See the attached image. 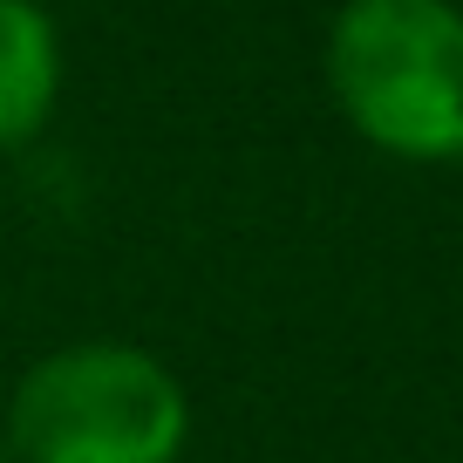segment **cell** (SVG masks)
I'll use <instances>...</instances> for the list:
<instances>
[{"label":"cell","instance_id":"cell-4","mask_svg":"<svg viewBox=\"0 0 463 463\" xmlns=\"http://www.w3.org/2000/svg\"><path fill=\"white\" fill-rule=\"evenodd\" d=\"M0 463H14V457H7V443H0Z\"/></svg>","mask_w":463,"mask_h":463},{"label":"cell","instance_id":"cell-5","mask_svg":"<svg viewBox=\"0 0 463 463\" xmlns=\"http://www.w3.org/2000/svg\"><path fill=\"white\" fill-rule=\"evenodd\" d=\"M457 164H463V150H457Z\"/></svg>","mask_w":463,"mask_h":463},{"label":"cell","instance_id":"cell-3","mask_svg":"<svg viewBox=\"0 0 463 463\" xmlns=\"http://www.w3.org/2000/svg\"><path fill=\"white\" fill-rule=\"evenodd\" d=\"M69 89V42L48 0H0V157L48 137Z\"/></svg>","mask_w":463,"mask_h":463},{"label":"cell","instance_id":"cell-2","mask_svg":"<svg viewBox=\"0 0 463 463\" xmlns=\"http://www.w3.org/2000/svg\"><path fill=\"white\" fill-rule=\"evenodd\" d=\"M341 123L395 164L463 150V7L457 0H341L320 42Z\"/></svg>","mask_w":463,"mask_h":463},{"label":"cell","instance_id":"cell-1","mask_svg":"<svg viewBox=\"0 0 463 463\" xmlns=\"http://www.w3.org/2000/svg\"><path fill=\"white\" fill-rule=\"evenodd\" d=\"M191 430L198 409L184 375L123 334L42 347L0 409L14 463H184Z\"/></svg>","mask_w":463,"mask_h":463}]
</instances>
